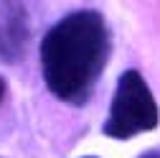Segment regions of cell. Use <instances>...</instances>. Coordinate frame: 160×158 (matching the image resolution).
Returning <instances> with one entry per match:
<instances>
[{
	"label": "cell",
	"mask_w": 160,
	"mask_h": 158,
	"mask_svg": "<svg viewBox=\"0 0 160 158\" xmlns=\"http://www.w3.org/2000/svg\"><path fill=\"white\" fill-rule=\"evenodd\" d=\"M31 41V18L23 0H0V61H21Z\"/></svg>",
	"instance_id": "cell-3"
},
{
	"label": "cell",
	"mask_w": 160,
	"mask_h": 158,
	"mask_svg": "<svg viewBox=\"0 0 160 158\" xmlns=\"http://www.w3.org/2000/svg\"><path fill=\"white\" fill-rule=\"evenodd\" d=\"M3 97H5V82L0 79V102H3Z\"/></svg>",
	"instance_id": "cell-5"
},
{
	"label": "cell",
	"mask_w": 160,
	"mask_h": 158,
	"mask_svg": "<svg viewBox=\"0 0 160 158\" xmlns=\"http://www.w3.org/2000/svg\"><path fill=\"white\" fill-rule=\"evenodd\" d=\"M109 59V31L97 10H76L41 41V71L53 97L84 105Z\"/></svg>",
	"instance_id": "cell-1"
},
{
	"label": "cell",
	"mask_w": 160,
	"mask_h": 158,
	"mask_svg": "<svg viewBox=\"0 0 160 158\" xmlns=\"http://www.w3.org/2000/svg\"><path fill=\"white\" fill-rule=\"evenodd\" d=\"M158 105L155 97L137 69H127L117 79V89L109 105V115L104 120V135L127 140L140 133H148L158 128Z\"/></svg>",
	"instance_id": "cell-2"
},
{
	"label": "cell",
	"mask_w": 160,
	"mask_h": 158,
	"mask_svg": "<svg viewBox=\"0 0 160 158\" xmlns=\"http://www.w3.org/2000/svg\"><path fill=\"white\" fill-rule=\"evenodd\" d=\"M140 158H160V150H148V153H142Z\"/></svg>",
	"instance_id": "cell-4"
}]
</instances>
